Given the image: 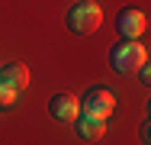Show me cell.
I'll use <instances>...</instances> for the list:
<instances>
[{"instance_id": "1", "label": "cell", "mask_w": 151, "mask_h": 145, "mask_svg": "<svg viewBox=\"0 0 151 145\" xmlns=\"http://www.w3.org/2000/svg\"><path fill=\"white\" fill-rule=\"evenodd\" d=\"M145 61H148V49L142 42H135V39H122L109 49V65L119 74H135Z\"/></svg>"}, {"instance_id": "2", "label": "cell", "mask_w": 151, "mask_h": 145, "mask_svg": "<svg viewBox=\"0 0 151 145\" xmlns=\"http://www.w3.org/2000/svg\"><path fill=\"white\" fill-rule=\"evenodd\" d=\"M100 23H103V10H100V3H93V0H77V3L68 10V29L77 32V36L96 32Z\"/></svg>"}, {"instance_id": "3", "label": "cell", "mask_w": 151, "mask_h": 145, "mask_svg": "<svg viewBox=\"0 0 151 145\" xmlns=\"http://www.w3.org/2000/svg\"><path fill=\"white\" fill-rule=\"evenodd\" d=\"M81 113L84 116H96V119H106V116L116 110V94L109 87H90L81 100Z\"/></svg>"}, {"instance_id": "4", "label": "cell", "mask_w": 151, "mask_h": 145, "mask_svg": "<svg viewBox=\"0 0 151 145\" xmlns=\"http://www.w3.org/2000/svg\"><path fill=\"white\" fill-rule=\"evenodd\" d=\"M116 29H119L122 39H138V36L148 29V16H145V10H138V7H125V10H119V16H116Z\"/></svg>"}, {"instance_id": "5", "label": "cell", "mask_w": 151, "mask_h": 145, "mask_svg": "<svg viewBox=\"0 0 151 145\" xmlns=\"http://www.w3.org/2000/svg\"><path fill=\"white\" fill-rule=\"evenodd\" d=\"M0 87L19 94L23 87H29V68H26L23 61H6L3 71H0Z\"/></svg>"}, {"instance_id": "6", "label": "cell", "mask_w": 151, "mask_h": 145, "mask_svg": "<svg viewBox=\"0 0 151 145\" xmlns=\"http://www.w3.org/2000/svg\"><path fill=\"white\" fill-rule=\"evenodd\" d=\"M48 113L61 119V123H74L77 113H81V103H77V97H71V94H55L52 100H48Z\"/></svg>"}, {"instance_id": "7", "label": "cell", "mask_w": 151, "mask_h": 145, "mask_svg": "<svg viewBox=\"0 0 151 145\" xmlns=\"http://www.w3.org/2000/svg\"><path fill=\"white\" fill-rule=\"evenodd\" d=\"M103 132H106V119H96V116H81V119H77V136H81V139L93 142V139H100Z\"/></svg>"}]
</instances>
